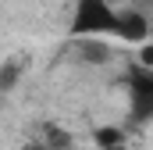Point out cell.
Returning a JSON list of instances; mask_svg holds the SVG:
<instances>
[{"mask_svg": "<svg viewBox=\"0 0 153 150\" xmlns=\"http://www.w3.org/2000/svg\"><path fill=\"white\" fill-rule=\"evenodd\" d=\"M114 18H117V7L111 0H75L68 36L71 39H111L114 36Z\"/></svg>", "mask_w": 153, "mask_h": 150, "instance_id": "obj_1", "label": "cell"}, {"mask_svg": "<svg viewBox=\"0 0 153 150\" xmlns=\"http://www.w3.org/2000/svg\"><path fill=\"white\" fill-rule=\"evenodd\" d=\"M111 39H125V43H146L150 39V18L135 7H117L114 18V36Z\"/></svg>", "mask_w": 153, "mask_h": 150, "instance_id": "obj_2", "label": "cell"}, {"mask_svg": "<svg viewBox=\"0 0 153 150\" xmlns=\"http://www.w3.org/2000/svg\"><path fill=\"white\" fill-rule=\"evenodd\" d=\"M128 93H132V111L135 118H150L153 111V72L150 64H139L128 75Z\"/></svg>", "mask_w": 153, "mask_h": 150, "instance_id": "obj_3", "label": "cell"}, {"mask_svg": "<svg viewBox=\"0 0 153 150\" xmlns=\"http://www.w3.org/2000/svg\"><path fill=\"white\" fill-rule=\"evenodd\" d=\"M78 50V61H85V64H107L111 61V46H107V39H71Z\"/></svg>", "mask_w": 153, "mask_h": 150, "instance_id": "obj_4", "label": "cell"}, {"mask_svg": "<svg viewBox=\"0 0 153 150\" xmlns=\"http://www.w3.org/2000/svg\"><path fill=\"white\" fill-rule=\"evenodd\" d=\"M93 143L96 150H128V136L121 125H100L93 129Z\"/></svg>", "mask_w": 153, "mask_h": 150, "instance_id": "obj_5", "label": "cell"}, {"mask_svg": "<svg viewBox=\"0 0 153 150\" xmlns=\"http://www.w3.org/2000/svg\"><path fill=\"white\" fill-rule=\"evenodd\" d=\"M22 72H25V57H7V61L0 64V93L14 89V86L22 82Z\"/></svg>", "mask_w": 153, "mask_h": 150, "instance_id": "obj_6", "label": "cell"}, {"mask_svg": "<svg viewBox=\"0 0 153 150\" xmlns=\"http://www.w3.org/2000/svg\"><path fill=\"white\" fill-rule=\"evenodd\" d=\"M36 143H43L46 150H71V136H68L61 125H46V129H43V136H39Z\"/></svg>", "mask_w": 153, "mask_h": 150, "instance_id": "obj_7", "label": "cell"}]
</instances>
